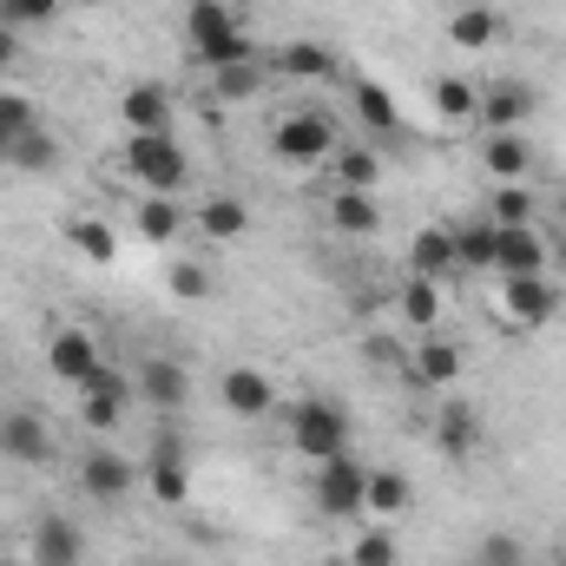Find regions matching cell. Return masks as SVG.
Wrapping results in <instances>:
<instances>
[{
    "mask_svg": "<svg viewBox=\"0 0 566 566\" xmlns=\"http://www.w3.org/2000/svg\"><path fill=\"white\" fill-rule=\"evenodd\" d=\"M560 566H566V547H560Z\"/></svg>",
    "mask_w": 566,
    "mask_h": 566,
    "instance_id": "cell-48",
    "label": "cell"
},
{
    "mask_svg": "<svg viewBox=\"0 0 566 566\" xmlns=\"http://www.w3.org/2000/svg\"><path fill=\"white\" fill-rule=\"evenodd\" d=\"M349 560H356V566H396V560H402V547H396L389 521H382V527H369V534L349 547Z\"/></svg>",
    "mask_w": 566,
    "mask_h": 566,
    "instance_id": "cell-38",
    "label": "cell"
},
{
    "mask_svg": "<svg viewBox=\"0 0 566 566\" xmlns=\"http://www.w3.org/2000/svg\"><path fill=\"white\" fill-rule=\"evenodd\" d=\"M534 106H541V93H534L527 80H488V86H481L474 119H481L488 133H514L521 119H534Z\"/></svg>",
    "mask_w": 566,
    "mask_h": 566,
    "instance_id": "cell-8",
    "label": "cell"
},
{
    "mask_svg": "<svg viewBox=\"0 0 566 566\" xmlns=\"http://www.w3.org/2000/svg\"><path fill=\"white\" fill-rule=\"evenodd\" d=\"M271 151H277L283 165H316V158L336 151V119L329 113H296V119H283L277 133H271Z\"/></svg>",
    "mask_w": 566,
    "mask_h": 566,
    "instance_id": "cell-6",
    "label": "cell"
},
{
    "mask_svg": "<svg viewBox=\"0 0 566 566\" xmlns=\"http://www.w3.org/2000/svg\"><path fill=\"white\" fill-rule=\"evenodd\" d=\"M329 158H336V191H376V178H382V158H376V151L336 145Z\"/></svg>",
    "mask_w": 566,
    "mask_h": 566,
    "instance_id": "cell-29",
    "label": "cell"
},
{
    "mask_svg": "<svg viewBox=\"0 0 566 566\" xmlns=\"http://www.w3.org/2000/svg\"><path fill=\"white\" fill-rule=\"evenodd\" d=\"M258 86H264V73H258V60H238V66H224V73H211V93H218V99H231V106H244V99H258Z\"/></svg>",
    "mask_w": 566,
    "mask_h": 566,
    "instance_id": "cell-34",
    "label": "cell"
},
{
    "mask_svg": "<svg viewBox=\"0 0 566 566\" xmlns=\"http://www.w3.org/2000/svg\"><path fill=\"white\" fill-rule=\"evenodd\" d=\"M409 271H416V277H434V283H448L454 271H461V258H454V224H428V231H416Z\"/></svg>",
    "mask_w": 566,
    "mask_h": 566,
    "instance_id": "cell-17",
    "label": "cell"
},
{
    "mask_svg": "<svg viewBox=\"0 0 566 566\" xmlns=\"http://www.w3.org/2000/svg\"><path fill=\"white\" fill-rule=\"evenodd\" d=\"M277 73L283 80H336V53L316 46V40H290L277 53Z\"/></svg>",
    "mask_w": 566,
    "mask_h": 566,
    "instance_id": "cell-26",
    "label": "cell"
},
{
    "mask_svg": "<svg viewBox=\"0 0 566 566\" xmlns=\"http://www.w3.org/2000/svg\"><path fill=\"white\" fill-rule=\"evenodd\" d=\"M501 33H507V20H501L494 7H481V0H468V7L448 13V40H454L461 53H488V46H501Z\"/></svg>",
    "mask_w": 566,
    "mask_h": 566,
    "instance_id": "cell-15",
    "label": "cell"
},
{
    "mask_svg": "<svg viewBox=\"0 0 566 566\" xmlns=\"http://www.w3.org/2000/svg\"><path fill=\"white\" fill-rule=\"evenodd\" d=\"M547 258H554V264H566V231H560V238H547Z\"/></svg>",
    "mask_w": 566,
    "mask_h": 566,
    "instance_id": "cell-44",
    "label": "cell"
},
{
    "mask_svg": "<svg viewBox=\"0 0 566 566\" xmlns=\"http://www.w3.org/2000/svg\"><path fill=\"white\" fill-rule=\"evenodd\" d=\"M0 566H40V560H33V554H27V560H20V554H0Z\"/></svg>",
    "mask_w": 566,
    "mask_h": 566,
    "instance_id": "cell-45",
    "label": "cell"
},
{
    "mask_svg": "<svg viewBox=\"0 0 566 566\" xmlns=\"http://www.w3.org/2000/svg\"><path fill=\"white\" fill-rule=\"evenodd\" d=\"M145 488H151V501H158V507H185V501H191V461H185L178 434H158V441H151Z\"/></svg>",
    "mask_w": 566,
    "mask_h": 566,
    "instance_id": "cell-9",
    "label": "cell"
},
{
    "mask_svg": "<svg viewBox=\"0 0 566 566\" xmlns=\"http://www.w3.org/2000/svg\"><path fill=\"white\" fill-rule=\"evenodd\" d=\"M145 566H165V560H145Z\"/></svg>",
    "mask_w": 566,
    "mask_h": 566,
    "instance_id": "cell-47",
    "label": "cell"
},
{
    "mask_svg": "<svg viewBox=\"0 0 566 566\" xmlns=\"http://www.w3.org/2000/svg\"><path fill=\"white\" fill-rule=\"evenodd\" d=\"M290 448L310 454V461H336V454H349V416H343V402H329V396H303V402L290 409Z\"/></svg>",
    "mask_w": 566,
    "mask_h": 566,
    "instance_id": "cell-3",
    "label": "cell"
},
{
    "mask_svg": "<svg viewBox=\"0 0 566 566\" xmlns=\"http://www.w3.org/2000/svg\"><path fill=\"white\" fill-rule=\"evenodd\" d=\"M409 501H416V481H409L402 468H376V474H369V494H363V507H369L376 521H396V514H409Z\"/></svg>",
    "mask_w": 566,
    "mask_h": 566,
    "instance_id": "cell-24",
    "label": "cell"
},
{
    "mask_svg": "<svg viewBox=\"0 0 566 566\" xmlns=\"http://www.w3.org/2000/svg\"><path fill=\"white\" fill-rule=\"evenodd\" d=\"M33 126H40V106H33L27 93H0V151L13 139H27Z\"/></svg>",
    "mask_w": 566,
    "mask_h": 566,
    "instance_id": "cell-35",
    "label": "cell"
},
{
    "mask_svg": "<svg viewBox=\"0 0 566 566\" xmlns=\"http://www.w3.org/2000/svg\"><path fill=\"white\" fill-rule=\"evenodd\" d=\"M60 13V0H0V20L7 27H46Z\"/></svg>",
    "mask_w": 566,
    "mask_h": 566,
    "instance_id": "cell-39",
    "label": "cell"
},
{
    "mask_svg": "<svg viewBox=\"0 0 566 566\" xmlns=\"http://www.w3.org/2000/svg\"><path fill=\"white\" fill-rule=\"evenodd\" d=\"M363 494H369V468H356L349 454H336V461H316V507H323L329 521H349V514H363Z\"/></svg>",
    "mask_w": 566,
    "mask_h": 566,
    "instance_id": "cell-5",
    "label": "cell"
},
{
    "mask_svg": "<svg viewBox=\"0 0 566 566\" xmlns=\"http://www.w3.org/2000/svg\"><path fill=\"white\" fill-rule=\"evenodd\" d=\"M46 369H53L60 382H73V389H86V382L99 376V336H93V329H60V336L46 343Z\"/></svg>",
    "mask_w": 566,
    "mask_h": 566,
    "instance_id": "cell-11",
    "label": "cell"
},
{
    "mask_svg": "<svg viewBox=\"0 0 566 566\" xmlns=\"http://www.w3.org/2000/svg\"><path fill=\"white\" fill-rule=\"evenodd\" d=\"M409 376L422 382V389H454L461 382V349L448 343V336H416V363H409Z\"/></svg>",
    "mask_w": 566,
    "mask_h": 566,
    "instance_id": "cell-16",
    "label": "cell"
},
{
    "mask_svg": "<svg viewBox=\"0 0 566 566\" xmlns=\"http://www.w3.org/2000/svg\"><path fill=\"white\" fill-rule=\"evenodd\" d=\"M7 66H20V27L0 20V73H7Z\"/></svg>",
    "mask_w": 566,
    "mask_h": 566,
    "instance_id": "cell-43",
    "label": "cell"
},
{
    "mask_svg": "<svg viewBox=\"0 0 566 566\" xmlns=\"http://www.w3.org/2000/svg\"><path fill=\"white\" fill-rule=\"evenodd\" d=\"M494 303H501V316H507L514 329H547V323L560 316V283H547V277H501Z\"/></svg>",
    "mask_w": 566,
    "mask_h": 566,
    "instance_id": "cell-4",
    "label": "cell"
},
{
    "mask_svg": "<svg viewBox=\"0 0 566 566\" xmlns=\"http://www.w3.org/2000/svg\"><path fill=\"white\" fill-rule=\"evenodd\" d=\"M0 461H20V468L53 461V434L33 409H0Z\"/></svg>",
    "mask_w": 566,
    "mask_h": 566,
    "instance_id": "cell-10",
    "label": "cell"
},
{
    "mask_svg": "<svg viewBox=\"0 0 566 566\" xmlns=\"http://www.w3.org/2000/svg\"><path fill=\"white\" fill-rule=\"evenodd\" d=\"M547 238L534 224H494V277H547Z\"/></svg>",
    "mask_w": 566,
    "mask_h": 566,
    "instance_id": "cell-7",
    "label": "cell"
},
{
    "mask_svg": "<svg viewBox=\"0 0 566 566\" xmlns=\"http://www.w3.org/2000/svg\"><path fill=\"white\" fill-rule=\"evenodd\" d=\"M80 488H86L93 501H126V494L139 488V468H133L119 448H93V454L80 461Z\"/></svg>",
    "mask_w": 566,
    "mask_h": 566,
    "instance_id": "cell-13",
    "label": "cell"
},
{
    "mask_svg": "<svg viewBox=\"0 0 566 566\" xmlns=\"http://www.w3.org/2000/svg\"><path fill=\"white\" fill-rule=\"evenodd\" d=\"M481 165H488L494 185H521L527 165H534V151H527L521 133H488V139H481Z\"/></svg>",
    "mask_w": 566,
    "mask_h": 566,
    "instance_id": "cell-21",
    "label": "cell"
},
{
    "mask_svg": "<svg viewBox=\"0 0 566 566\" xmlns=\"http://www.w3.org/2000/svg\"><path fill=\"white\" fill-rule=\"evenodd\" d=\"M560 218H566V185H560Z\"/></svg>",
    "mask_w": 566,
    "mask_h": 566,
    "instance_id": "cell-46",
    "label": "cell"
},
{
    "mask_svg": "<svg viewBox=\"0 0 566 566\" xmlns=\"http://www.w3.org/2000/svg\"><path fill=\"white\" fill-rule=\"evenodd\" d=\"M80 554H86V541H80V527L66 514H46L33 527V560L40 566H80Z\"/></svg>",
    "mask_w": 566,
    "mask_h": 566,
    "instance_id": "cell-20",
    "label": "cell"
},
{
    "mask_svg": "<svg viewBox=\"0 0 566 566\" xmlns=\"http://www.w3.org/2000/svg\"><path fill=\"white\" fill-rule=\"evenodd\" d=\"M80 396H93V402H113V409H133V396H139V382H133L126 369H106V363H99V376H93V382H86Z\"/></svg>",
    "mask_w": 566,
    "mask_h": 566,
    "instance_id": "cell-37",
    "label": "cell"
},
{
    "mask_svg": "<svg viewBox=\"0 0 566 566\" xmlns=\"http://www.w3.org/2000/svg\"><path fill=\"white\" fill-rule=\"evenodd\" d=\"M171 296H185V303H205V296H211V271H205V264H171Z\"/></svg>",
    "mask_w": 566,
    "mask_h": 566,
    "instance_id": "cell-40",
    "label": "cell"
},
{
    "mask_svg": "<svg viewBox=\"0 0 566 566\" xmlns=\"http://www.w3.org/2000/svg\"><path fill=\"white\" fill-rule=\"evenodd\" d=\"M396 310H402V323L428 336V329H441V283L434 277H409L402 283V296H396Z\"/></svg>",
    "mask_w": 566,
    "mask_h": 566,
    "instance_id": "cell-25",
    "label": "cell"
},
{
    "mask_svg": "<svg viewBox=\"0 0 566 566\" xmlns=\"http://www.w3.org/2000/svg\"><path fill=\"white\" fill-rule=\"evenodd\" d=\"M218 396H224V409H231L238 422H258V416H271V409H277V382H271L264 369H251V363H238V369H224V382H218Z\"/></svg>",
    "mask_w": 566,
    "mask_h": 566,
    "instance_id": "cell-12",
    "label": "cell"
},
{
    "mask_svg": "<svg viewBox=\"0 0 566 566\" xmlns=\"http://www.w3.org/2000/svg\"><path fill=\"white\" fill-rule=\"evenodd\" d=\"M191 224H198L211 244H238V238L251 231V211H244V198H205Z\"/></svg>",
    "mask_w": 566,
    "mask_h": 566,
    "instance_id": "cell-23",
    "label": "cell"
},
{
    "mask_svg": "<svg viewBox=\"0 0 566 566\" xmlns=\"http://www.w3.org/2000/svg\"><path fill=\"white\" fill-rule=\"evenodd\" d=\"M454 258H461V271H494V218L454 224Z\"/></svg>",
    "mask_w": 566,
    "mask_h": 566,
    "instance_id": "cell-31",
    "label": "cell"
},
{
    "mask_svg": "<svg viewBox=\"0 0 566 566\" xmlns=\"http://www.w3.org/2000/svg\"><path fill=\"white\" fill-rule=\"evenodd\" d=\"M126 171L145 185V198H178L191 185V158L171 133H126Z\"/></svg>",
    "mask_w": 566,
    "mask_h": 566,
    "instance_id": "cell-2",
    "label": "cell"
},
{
    "mask_svg": "<svg viewBox=\"0 0 566 566\" xmlns=\"http://www.w3.org/2000/svg\"><path fill=\"white\" fill-rule=\"evenodd\" d=\"M119 126L126 133H171V93L165 86H126L119 93Z\"/></svg>",
    "mask_w": 566,
    "mask_h": 566,
    "instance_id": "cell-18",
    "label": "cell"
},
{
    "mask_svg": "<svg viewBox=\"0 0 566 566\" xmlns=\"http://www.w3.org/2000/svg\"><path fill=\"white\" fill-rule=\"evenodd\" d=\"M66 244H73L86 264H113V258H119V238H113V224H99V218H73V224H66Z\"/></svg>",
    "mask_w": 566,
    "mask_h": 566,
    "instance_id": "cell-30",
    "label": "cell"
},
{
    "mask_svg": "<svg viewBox=\"0 0 566 566\" xmlns=\"http://www.w3.org/2000/svg\"><path fill=\"white\" fill-rule=\"evenodd\" d=\"M356 119H363L369 133H396V126H402V106H396V93H389V86L356 80Z\"/></svg>",
    "mask_w": 566,
    "mask_h": 566,
    "instance_id": "cell-28",
    "label": "cell"
},
{
    "mask_svg": "<svg viewBox=\"0 0 566 566\" xmlns=\"http://www.w3.org/2000/svg\"><path fill=\"white\" fill-rule=\"evenodd\" d=\"M133 382H139V396L151 409H185V396H191V376H185V363H171V356H145Z\"/></svg>",
    "mask_w": 566,
    "mask_h": 566,
    "instance_id": "cell-14",
    "label": "cell"
},
{
    "mask_svg": "<svg viewBox=\"0 0 566 566\" xmlns=\"http://www.w3.org/2000/svg\"><path fill=\"white\" fill-rule=\"evenodd\" d=\"M488 218H494V224H534V191H527V185H494Z\"/></svg>",
    "mask_w": 566,
    "mask_h": 566,
    "instance_id": "cell-36",
    "label": "cell"
},
{
    "mask_svg": "<svg viewBox=\"0 0 566 566\" xmlns=\"http://www.w3.org/2000/svg\"><path fill=\"white\" fill-rule=\"evenodd\" d=\"M0 165H13V171H53V165H60V145H53L46 126H33L27 139H13L0 151Z\"/></svg>",
    "mask_w": 566,
    "mask_h": 566,
    "instance_id": "cell-32",
    "label": "cell"
},
{
    "mask_svg": "<svg viewBox=\"0 0 566 566\" xmlns=\"http://www.w3.org/2000/svg\"><path fill=\"white\" fill-rule=\"evenodd\" d=\"M434 448H441L448 461H468V454L481 448V416H474L468 402H441V416H434Z\"/></svg>",
    "mask_w": 566,
    "mask_h": 566,
    "instance_id": "cell-19",
    "label": "cell"
},
{
    "mask_svg": "<svg viewBox=\"0 0 566 566\" xmlns=\"http://www.w3.org/2000/svg\"><path fill=\"white\" fill-rule=\"evenodd\" d=\"M185 40H191V60L211 66V73L251 60V46H244V20H238L231 0H191V7H185Z\"/></svg>",
    "mask_w": 566,
    "mask_h": 566,
    "instance_id": "cell-1",
    "label": "cell"
},
{
    "mask_svg": "<svg viewBox=\"0 0 566 566\" xmlns=\"http://www.w3.org/2000/svg\"><path fill=\"white\" fill-rule=\"evenodd\" d=\"M185 224H191V218H185V205H178V198H145L139 218H133V231H139L145 244H171Z\"/></svg>",
    "mask_w": 566,
    "mask_h": 566,
    "instance_id": "cell-27",
    "label": "cell"
},
{
    "mask_svg": "<svg viewBox=\"0 0 566 566\" xmlns=\"http://www.w3.org/2000/svg\"><path fill=\"white\" fill-rule=\"evenodd\" d=\"M119 422H126V409H113V402H93V396H86V428H99V434H113Z\"/></svg>",
    "mask_w": 566,
    "mask_h": 566,
    "instance_id": "cell-42",
    "label": "cell"
},
{
    "mask_svg": "<svg viewBox=\"0 0 566 566\" xmlns=\"http://www.w3.org/2000/svg\"><path fill=\"white\" fill-rule=\"evenodd\" d=\"M329 231H343V238H376V231H382V205H376L369 191H336V198H329Z\"/></svg>",
    "mask_w": 566,
    "mask_h": 566,
    "instance_id": "cell-22",
    "label": "cell"
},
{
    "mask_svg": "<svg viewBox=\"0 0 566 566\" xmlns=\"http://www.w3.org/2000/svg\"><path fill=\"white\" fill-rule=\"evenodd\" d=\"M428 99H434V113H441V119H474V106H481V93H474L461 73H441V80L428 86Z\"/></svg>",
    "mask_w": 566,
    "mask_h": 566,
    "instance_id": "cell-33",
    "label": "cell"
},
{
    "mask_svg": "<svg viewBox=\"0 0 566 566\" xmlns=\"http://www.w3.org/2000/svg\"><path fill=\"white\" fill-rule=\"evenodd\" d=\"M481 566H521V541L514 534H488L481 541Z\"/></svg>",
    "mask_w": 566,
    "mask_h": 566,
    "instance_id": "cell-41",
    "label": "cell"
}]
</instances>
